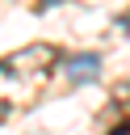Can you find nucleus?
<instances>
[{
    "label": "nucleus",
    "mask_w": 130,
    "mask_h": 135,
    "mask_svg": "<svg viewBox=\"0 0 130 135\" xmlns=\"http://www.w3.org/2000/svg\"><path fill=\"white\" fill-rule=\"evenodd\" d=\"M67 68H71V80H88V76H96V59H92V55H80V59H71Z\"/></svg>",
    "instance_id": "nucleus-1"
}]
</instances>
